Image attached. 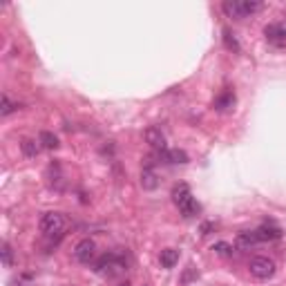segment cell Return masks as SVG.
Masks as SVG:
<instances>
[{"label":"cell","instance_id":"15","mask_svg":"<svg viewBox=\"0 0 286 286\" xmlns=\"http://www.w3.org/2000/svg\"><path fill=\"white\" fill-rule=\"evenodd\" d=\"M38 143L43 145L45 150H56L58 148V139L51 132H47V130H43V132L38 134Z\"/></svg>","mask_w":286,"mask_h":286},{"label":"cell","instance_id":"8","mask_svg":"<svg viewBox=\"0 0 286 286\" xmlns=\"http://www.w3.org/2000/svg\"><path fill=\"white\" fill-rule=\"evenodd\" d=\"M145 141L157 150H166V137H163V132L159 127H148L145 130Z\"/></svg>","mask_w":286,"mask_h":286},{"label":"cell","instance_id":"4","mask_svg":"<svg viewBox=\"0 0 286 286\" xmlns=\"http://www.w3.org/2000/svg\"><path fill=\"white\" fill-rule=\"evenodd\" d=\"M63 228H65V217L61 213H45L40 217V230L45 235H58Z\"/></svg>","mask_w":286,"mask_h":286},{"label":"cell","instance_id":"23","mask_svg":"<svg viewBox=\"0 0 286 286\" xmlns=\"http://www.w3.org/2000/svg\"><path fill=\"white\" fill-rule=\"evenodd\" d=\"M119 286H130V284H127V282H123V284H119Z\"/></svg>","mask_w":286,"mask_h":286},{"label":"cell","instance_id":"18","mask_svg":"<svg viewBox=\"0 0 286 286\" xmlns=\"http://www.w3.org/2000/svg\"><path fill=\"white\" fill-rule=\"evenodd\" d=\"M224 43H226V47H228V49L239 51V43H237L235 34H230V29H224Z\"/></svg>","mask_w":286,"mask_h":286},{"label":"cell","instance_id":"2","mask_svg":"<svg viewBox=\"0 0 286 286\" xmlns=\"http://www.w3.org/2000/svg\"><path fill=\"white\" fill-rule=\"evenodd\" d=\"M94 271L103 277H116V275H123L127 268H125V262H123L121 255L105 253L103 257H98V262L94 264Z\"/></svg>","mask_w":286,"mask_h":286},{"label":"cell","instance_id":"20","mask_svg":"<svg viewBox=\"0 0 286 286\" xmlns=\"http://www.w3.org/2000/svg\"><path fill=\"white\" fill-rule=\"evenodd\" d=\"M0 253H3V264L5 266H11V262H14V257H11V246L7 242H3V250H0Z\"/></svg>","mask_w":286,"mask_h":286},{"label":"cell","instance_id":"21","mask_svg":"<svg viewBox=\"0 0 286 286\" xmlns=\"http://www.w3.org/2000/svg\"><path fill=\"white\" fill-rule=\"evenodd\" d=\"M213 228H215L213 224H203V226H201V235H208V232L213 230Z\"/></svg>","mask_w":286,"mask_h":286},{"label":"cell","instance_id":"9","mask_svg":"<svg viewBox=\"0 0 286 286\" xmlns=\"http://www.w3.org/2000/svg\"><path fill=\"white\" fill-rule=\"evenodd\" d=\"M237 5H239V16H242V18L257 14V11H262V7H264L262 3H255V0H237Z\"/></svg>","mask_w":286,"mask_h":286},{"label":"cell","instance_id":"16","mask_svg":"<svg viewBox=\"0 0 286 286\" xmlns=\"http://www.w3.org/2000/svg\"><path fill=\"white\" fill-rule=\"evenodd\" d=\"M16 110H18V103H14L7 94H3V98H0V114L9 116L11 112H16Z\"/></svg>","mask_w":286,"mask_h":286},{"label":"cell","instance_id":"5","mask_svg":"<svg viewBox=\"0 0 286 286\" xmlns=\"http://www.w3.org/2000/svg\"><path fill=\"white\" fill-rule=\"evenodd\" d=\"M96 255V244L92 242L90 237L87 239H81V242L74 246V259L81 262V264H90Z\"/></svg>","mask_w":286,"mask_h":286},{"label":"cell","instance_id":"12","mask_svg":"<svg viewBox=\"0 0 286 286\" xmlns=\"http://www.w3.org/2000/svg\"><path fill=\"white\" fill-rule=\"evenodd\" d=\"M161 159L168 163H188V154L184 150H161Z\"/></svg>","mask_w":286,"mask_h":286},{"label":"cell","instance_id":"17","mask_svg":"<svg viewBox=\"0 0 286 286\" xmlns=\"http://www.w3.org/2000/svg\"><path fill=\"white\" fill-rule=\"evenodd\" d=\"M20 150H22V154L32 159V157H36V154H38V143H36V141H32V139H25V141L20 143Z\"/></svg>","mask_w":286,"mask_h":286},{"label":"cell","instance_id":"19","mask_svg":"<svg viewBox=\"0 0 286 286\" xmlns=\"http://www.w3.org/2000/svg\"><path fill=\"white\" fill-rule=\"evenodd\" d=\"M213 250H215V253H219V255H224V257H230V255H232V246H230V244H226V242H217L213 246Z\"/></svg>","mask_w":286,"mask_h":286},{"label":"cell","instance_id":"11","mask_svg":"<svg viewBox=\"0 0 286 286\" xmlns=\"http://www.w3.org/2000/svg\"><path fill=\"white\" fill-rule=\"evenodd\" d=\"M257 244H259V239H257V235H255V230H244V232L237 235V246L239 248H253V246H257Z\"/></svg>","mask_w":286,"mask_h":286},{"label":"cell","instance_id":"14","mask_svg":"<svg viewBox=\"0 0 286 286\" xmlns=\"http://www.w3.org/2000/svg\"><path fill=\"white\" fill-rule=\"evenodd\" d=\"M232 105H235V94H232V92H224L221 96L215 98V110H219V112L232 108Z\"/></svg>","mask_w":286,"mask_h":286},{"label":"cell","instance_id":"13","mask_svg":"<svg viewBox=\"0 0 286 286\" xmlns=\"http://www.w3.org/2000/svg\"><path fill=\"white\" fill-rule=\"evenodd\" d=\"M177 262H179V250H174V248L161 250V266L163 268H174Z\"/></svg>","mask_w":286,"mask_h":286},{"label":"cell","instance_id":"10","mask_svg":"<svg viewBox=\"0 0 286 286\" xmlns=\"http://www.w3.org/2000/svg\"><path fill=\"white\" fill-rule=\"evenodd\" d=\"M141 186H143V190H154L159 186V177H157V172L150 166L143 168V172H141Z\"/></svg>","mask_w":286,"mask_h":286},{"label":"cell","instance_id":"6","mask_svg":"<svg viewBox=\"0 0 286 286\" xmlns=\"http://www.w3.org/2000/svg\"><path fill=\"white\" fill-rule=\"evenodd\" d=\"M266 40L275 47H286V25H266Z\"/></svg>","mask_w":286,"mask_h":286},{"label":"cell","instance_id":"7","mask_svg":"<svg viewBox=\"0 0 286 286\" xmlns=\"http://www.w3.org/2000/svg\"><path fill=\"white\" fill-rule=\"evenodd\" d=\"M259 242H275V239L282 237V228L275 224H262L257 230H255Z\"/></svg>","mask_w":286,"mask_h":286},{"label":"cell","instance_id":"22","mask_svg":"<svg viewBox=\"0 0 286 286\" xmlns=\"http://www.w3.org/2000/svg\"><path fill=\"white\" fill-rule=\"evenodd\" d=\"M11 286H25L22 282H11Z\"/></svg>","mask_w":286,"mask_h":286},{"label":"cell","instance_id":"1","mask_svg":"<svg viewBox=\"0 0 286 286\" xmlns=\"http://www.w3.org/2000/svg\"><path fill=\"white\" fill-rule=\"evenodd\" d=\"M172 201L177 203V208L181 210V215H184L186 219L195 217V215L199 213V203L195 201V197H192V192H190V188H188L186 184L174 186V190H172Z\"/></svg>","mask_w":286,"mask_h":286},{"label":"cell","instance_id":"3","mask_svg":"<svg viewBox=\"0 0 286 286\" xmlns=\"http://www.w3.org/2000/svg\"><path fill=\"white\" fill-rule=\"evenodd\" d=\"M248 271H250V275L257 279H268L275 275V262L268 257H253L248 264Z\"/></svg>","mask_w":286,"mask_h":286}]
</instances>
